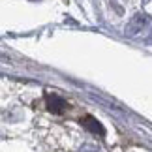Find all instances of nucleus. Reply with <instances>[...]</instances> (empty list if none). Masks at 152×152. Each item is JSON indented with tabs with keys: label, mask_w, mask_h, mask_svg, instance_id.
<instances>
[{
	"label": "nucleus",
	"mask_w": 152,
	"mask_h": 152,
	"mask_svg": "<svg viewBox=\"0 0 152 152\" xmlns=\"http://www.w3.org/2000/svg\"><path fill=\"white\" fill-rule=\"evenodd\" d=\"M147 26H148V17L143 15V13H137V15L132 17L130 23H128L126 34H128V36H139V34H141Z\"/></svg>",
	"instance_id": "obj_1"
},
{
	"label": "nucleus",
	"mask_w": 152,
	"mask_h": 152,
	"mask_svg": "<svg viewBox=\"0 0 152 152\" xmlns=\"http://www.w3.org/2000/svg\"><path fill=\"white\" fill-rule=\"evenodd\" d=\"M47 105H49V109L53 111V113H62V111L66 109V102H64L62 98L55 96V94L47 96Z\"/></svg>",
	"instance_id": "obj_2"
},
{
	"label": "nucleus",
	"mask_w": 152,
	"mask_h": 152,
	"mask_svg": "<svg viewBox=\"0 0 152 152\" xmlns=\"http://www.w3.org/2000/svg\"><path fill=\"white\" fill-rule=\"evenodd\" d=\"M83 126H85V128H88L92 133L103 135V128H102V124H100V122H98L96 118H92V116H86V118L83 120Z\"/></svg>",
	"instance_id": "obj_3"
},
{
	"label": "nucleus",
	"mask_w": 152,
	"mask_h": 152,
	"mask_svg": "<svg viewBox=\"0 0 152 152\" xmlns=\"http://www.w3.org/2000/svg\"><path fill=\"white\" fill-rule=\"evenodd\" d=\"M77 152H102V150L98 148V147H94V145H83Z\"/></svg>",
	"instance_id": "obj_4"
}]
</instances>
